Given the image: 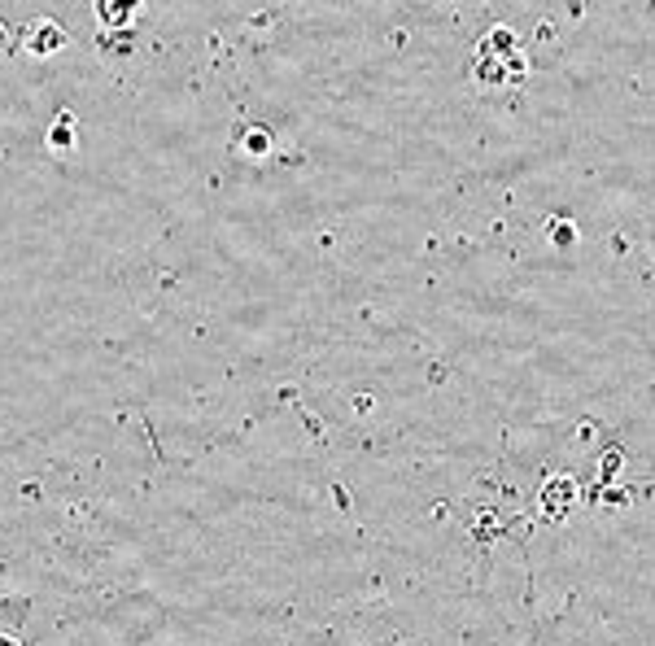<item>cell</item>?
Wrapping results in <instances>:
<instances>
[{
	"instance_id": "4",
	"label": "cell",
	"mask_w": 655,
	"mask_h": 646,
	"mask_svg": "<svg viewBox=\"0 0 655 646\" xmlns=\"http://www.w3.org/2000/svg\"><path fill=\"white\" fill-rule=\"evenodd\" d=\"M97 18H101L110 31H123V27H131V18H136V5H131V0H101V5H97Z\"/></svg>"
},
{
	"instance_id": "2",
	"label": "cell",
	"mask_w": 655,
	"mask_h": 646,
	"mask_svg": "<svg viewBox=\"0 0 655 646\" xmlns=\"http://www.w3.org/2000/svg\"><path fill=\"white\" fill-rule=\"evenodd\" d=\"M66 40L70 35L62 31V22H53V18H35L27 35H22V44H27V53L35 57H53V53H62L66 49Z\"/></svg>"
},
{
	"instance_id": "3",
	"label": "cell",
	"mask_w": 655,
	"mask_h": 646,
	"mask_svg": "<svg viewBox=\"0 0 655 646\" xmlns=\"http://www.w3.org/2000/svg\"><path fill=\"white\" fill-rule=\"evenodd\" d=\"M75 127H79L75 114L62 110V114H57L53 123H49V131H44V145H49L53 153H70V149L79 145V131H75Z\"/></svg>"
},
{
	"instance_id": "5",
	"label": "cell",
	"mask_w": 655,
	"mask_h": 646,
	"mask_svg": "<svg viewBox=\"0 0 655 646\" xmlns=\"http://www.w3.org/2000/svg\"><path fill=\"white\" fill-rule=\"evenodd\" d=\"M0 646H22L18 638H9V633H0Z\"/></svg>"
},
{
	"instance_id": "1",
	"label": "cell",
	"mask_w": 655,
	"mask_h": 646,
	"mask_svg": "<svg viewBox=\"0 0 655 646\" xmlns=\"http://www.w3.org/2000/svg\"><path fill=\"white\" fill-rule=\"evenodd\" d=\"M524 75H529V62L520 53V40L511 35L507 27H494L476 44V57H472V79L481 92H498V97H511L520 92Z\"/></svg>"
}]
</instances>
